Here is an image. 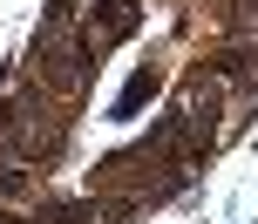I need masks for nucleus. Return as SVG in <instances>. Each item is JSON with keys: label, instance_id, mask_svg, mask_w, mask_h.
I'll use <instances>...</instances> for the list:
<instances>
[{"label": "nucleus", "instance_id": "1", "mask_svg": "<svg viewBox=\"0 0 258 224\" xmlns=\"http://www.w3.org/2000/svg\"><path fill=\"white\" fill-rule=\"evenodd\" d=\"M156 89H163V68H156V61H150V68H136V75H129V89H122V102H116V116H136V109L150 102Z\"/></svg>", "mask_w": 258, "mask_h": 224}]
</instances>
